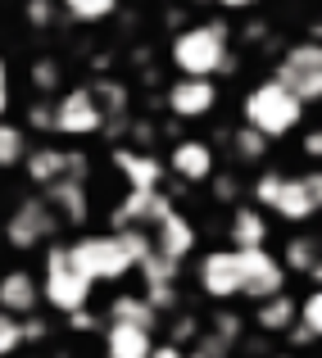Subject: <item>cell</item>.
I'll return each mask as SVG.
<instances>
[{
    "instance_id": "cell-1",
    "label": "cell",
    "mask_w": 322,
    "mask_h": 358,
    "mask_svg": "<svg viewBox=\"0 0 322 358\" xmlns=\"http://www.w3.org/2000/svg\"><path fill=\"white\" fill-rule=\"evenodd\" d=\"M173 64L186 78H209V73L227 69V27L223 23L182 27L173 36Z\"/></svg>"
},
{
    "instance_id": "cell-2",
    "label": "cell",
    "mask_w": 322,
    "mask_h": 358,
    "mask_svg": "<svg viewBox=\"0 0 322 358\" xmlns=\"http://www.w3.org/2000/svg\"><path fill=\"white\" fill-rule=\"evenodd\" d=\"M300 118H304V105L286 87H277V82H263V87H254L245 96V127L259 131L263 141L286 136L290 127H300Z\"/></svg>"
},
{
    "instance_id": "cell-3",
    "label": "cell",
    "mask_w": 322,
    "mask_h": 358,
    "mask_svg": "<svg viewBox=\"0 0 322 358\" xmlns=\"http://www.w3.org/2000/svg\"><path fill=\"white\" fill-rule=\"evenodd\" d=\"M69 259H73V268H78L91 286H96V281H118L122 272L136 268L118 231H113V236H82V241H73Z\"/></svg>"
},
{
    "instance_id": "cell-4",
    "label": "cell",
    "mask_w": 322,
    "mask_h": 358,
    "mask_svg": "<svg viewBox=\"0 0 322 358\" xmlns=\"http://www.w3.org/2000/svg\"><path fill=\"white\" fill-rule=\"evenodd\" d=\"M41 295L50 299L59 313H78V308H87V299H91V281L82 277L78 268H73L69 245H50V254H46V281H41Z\"/></svg>"
},
{
    "instance_id": "cell-5",
    "label": "cell",
    "mask_w": 322,
    "mask_h": 358,
    "mask_svg": "<svg viewBox=\"0 0 322 358\" xmlns=\"http://www.w3.org/2000/svg\"><path fill=\"white\" fill-rule=\"evenodd\" d=\"M272 82H277V87H286L300 105H314V100L322 96V50H318V41L290 45V50L281 55L277 78H272Z\"/></svg>"
},
{
    "instance_id": "cell-6",
    "label": "cell",
    "mask_w": 322,
    "mask_h": 358,
    "mask_svg": "<svg viewBox=\"0 0 322 358\" xmlns=\"http://www.w3.org/2000/svg\"><path fill=\"white\" fill-rule=\"evenodd\" d=\"M59 231V218H55V209L41 200V195H32V200H23L14 209V218L5 222V236L14 250H36V245H46Z\"/></svg>"
},
{
    "instance_id": "cell-7",
    "label": "cell",
    "mask_w": 322,
    "mask_h": 358,
    "mask_svg": "<svg viewBox=\"0 0 322 358\" xmlns=\"http://www.w3.org/2000/svg\"><path fill=\"white\" fill-rule=\"evenodd\" d=\"M318 204H322V177L309 173V177H277L268 209L281 213L286 222H304L318 213Z\"/></svg>"
},
{
    "instance_id": "cell-8",
    "label": "cell",
    "mask_w": 322,
    "mask_h": 358,
    "mask_svg": "<svg viewBox=\"0 0 322 358\" xmlns=\"http://www.w3.org/2000/svg\"><path fill=\"white\" fill-rule=\"evenodd\" d=\"M236 263H241V295L259 299V304L272 299V295H281L286 268H281L268 250H236Z\"/></svg>"
},
{
    "instance_id": "cell-9",
    "label": "cell",
    "mask_w": 322,
    "mask_h": 358,
    "mask_svg": "<svg viewBox=\"0 0 322 358\" xmlns=\"http://www.w3.org/2000/svg\"><path fill=\"white\" fill-rule=\"evenodd\" d=\"M100 122L105 114L96 109L87 87H73L55 100V131H64V136H91V131H100Z\"/></svg>"
},
{
    "instance_id": "cell-10",
    "label": "cell",
    "mask_w": 322,
    "mask_h": 358,
    "mask_svg": "<svg viewBox=\"0 0 322 358\" xmlns=\"http://www.w3.org/2000/svg\"><path fill=\"white\" fill-rule=\"evenodd\" d=\"M150 250L159 254V259L168 263V268H182L186 254L195 250V227L182 218V213H168V218H159L155 227H150Z\"/></svg>"
},
{
    "instance_id": "cell-11",
    "label": "cell",
    "mask_w": 322,
    "mask_h": 358,
    "mask_svg": "<svg viewBox=\"0 0 322 358\" xmlns=\"http://www.w3.org/2000/svg\"><path fill=\"white\" fill-rule=\"evenodd\" d=\"M168 213H173L168 195H159V191H127V200L113 209V227L118 231H150L159 218H168Z\"/></svg>"
},
{
    "instance_id": "cell-12",
    "label": "cell",
    "mask_w": 322,
    "mask_h": 358,
    "mask_svg": "<svg viewBox=\"0 0 322 358\" xmlns=\"http://www.w3.org/2000/svg\"><path fill=\"white\" fill-rule=\"evenodd\" d=\"M200 286H204V295H214V299H236V295H241V263H236V250L204 254Z\"/></svg>"
},
{
    "instance_id": "cell-13",
    "label": "cell",
    "mask_w": 322,
    "mask_h": 358,
    "mask_svg": "<svg viewBox=\"0 0 322 358\" xmlns=\"http://www.w3.org/2000/svg\"><path fill=\"white\" fill-rule=\"evenodd\" d=\"M218 91L209 78H177L173 87H168V114L177 118H204L214 109Z\"/></svg>"
},
{
    "instance_id": "cell-14",
    "label": "cell",
    "mask_w": 322,
    "mask_h": 358,
    "mask_svg": "<svg viewBox=\"0 0 322 358\" xmlns=\"http://www.w3.org/2000/svg\"><path fill=\"white\" fill-rule=\"evenodd\" d=\"M113 164H118V173L127 177L132 191H159V182H164V164H159L150 150H113Z\"/></svg>"
},
{
    "instance_id": "cell-15",
    "label": "cell",
    "mask_w": 322,
    "mask_h": 358,
    "mask_svg": "<svg viewBox=\"0 0 322 358\" xmlns=\"http://www.w3.org/2000/svg\"><path fill=\"white\" fill-rule=\"evenodd\" d=\"M41 200L55 209L59 222H87L91 218V200H87V186L82 182H50Z\"/></svg>"
},
{
    "instance_id": "cell-16",
    "label": "cell",
    "mask_w": 322,
    "mask_h": 358,
    "mask_svg": "<svg viewBox=\"0 0 322 358\" xmlns=\"http://www.w3.org/2000/svg\"><path fill=\"white\" fill-rule=\"evenodd\" d=\"M168 168H173L182 182H209L214 173V150L204 141H177L173 155H168Z\"/></svg>"
},
{
    "instance_id": "cell-17",
    "label": "cell",
    "mask_w": 322,
    "mask_h": 358,
    "mask_svg": "<svg viewBox=\"0 0 322 358\" xmlns=\"http://www.w3.org/2000/svg\"><path fill=\"white\" fill-rule=\"evenodd\" d=\"M36 277L32 272H23V268H14V272H5L0 277V313H9V317H18V313H32L36 308Z\"/></svg>"
},
{
    "instance_id": "cell-18",
    "label": "cell",
    "mask_w": 322,
    "mask_h": 358,
    "mask_svg": "<svg viewBox=\"0 0 322 358\" xmlns=\"http://www.w3.org/2000/svg\"><path fill=\"white\" fill-rule=\"evenodd\" d=\"M268 241V218L259 209H236L232 218V250H263Z\"/></svg>"
},
{
    "instance_id": "cell-19",
    "label": "cell",
    "mask_w": 322,
    "mask_h": 358,
    "mask_svg": "<svg viewBox=\"0 0 322 358\" xmlns=\"http://www.w3.org/2000/svg\"><path fill=\"white\" fill-rule=\"evenodd\" d=\"M254 327H263V331H290L295 327V299L281 290V295H272V299H263L259 308H254Z\"/></svg>"
},
{
    "instance_id": "cell-20",
    "label": "cell",
    "mask_w": 322,
    "mask_h": 358,
    "mask_svg": "<svg viewBox=\"0 0 322 358\" xmlns=\"http://www.w3.org/2000/svg\"><path fill=\"white\" fill-rule=\"evenodd\" d=\"M23 164H27V177H32L36 186H50V182H59V177H64V150L36 145V150H27V155H23Z\"/></svg>"
},
{
    "instance_id": "cell-21",
    "label": "cell",
    "mask_w": 322,
    "mask_h": 358,
    "mask_svg": "<svg viewBox=\"0 0 322 358\" xmlns=\"http://www.w3.org/2000/svg\"><path fill=\"white\" fill-rule=\"evenodd\" d=\"M146 354H150V331L109 322V358H146Z\"/></svg>"
},
{
    "instance_id": "cell-22",
    "label": "cell",
    "mask_w": 322,
    "mask_h": 358,
    "mask_svg": "<svg viewBox=\"0 0 322 358\" xmlns=\"http://www.w3.org/2000/svg\"><path fill=\"white\" fill-rule=\"evenodd\" d=\"M87 91H91V100H96L100 114H109V118H127L132 96H127V87H122L118 78H100L96 87H87Z\"/></svg>"
},
{
    "instance_id": "cell-23",
    "label": "cell",
    "mask_w": 322,
    "mask_h": 358,
    "mask_svg": "<svg viewBox=\"0 0 322 358\" xmlns=\"http://www.w3.org/2000/svg\"><path fill=\"white\" fill-rule=\"evenodd\" d=\"M109 322H122V327H141V331H150L155 327V313H150V304L141 295H118L109 304Z\"/></svg>"
},
{
    "instance_id": "cell-24",
    "label": "cell",
    "mask_w": 322,
    "mask_h": 358,
    "mask_svg": "<svg viewBox=\"0 0 322 358\" xmlns=\"http://www.w3.org/2000/svg\"><path fill=\"white\" fill-rule=\"evenodd\" d=\"M281 268L318 277V241H314V236H290V241H286V263H281Z\"/></svg>"
},
{
    "instance_id": "cell-25",
    "label": "cell",
    "mask_w": 322,
    "mask_h": 358,
    "mask_svg": "<svg viewBox=\"0 0 322 358\" xmlns=\"http://www.w3.org/2000/svg\"><path fill=\"white\" fill-rule=\"evenodd\" d=\"M23 155H27V136H23V127H14V122H0V168L23 164Z\"/></svg>"
},
{
    "instance_id": "cell-26",
    "label": "cell",
    "mask_w": 322,
    "mask_h": 358,
    "mask_svg": "<svg viewBox=\"0 0 322 358\" xmlns=\"http://www.w3.org/2000/svg\"><path fill=\"white\" fill-rule=\"evenodd\" d=\"M64 14L78 18V23H100V18H109L113 9H118V0H59Z\"/></svg>"
},
{
    "instance_id": "cell-27",
    "label": "cell",
    "mask_w": 322,
    "mask_h": 358,
    "mask_svg": "<svg viewBox=\"0 0 322 358\" xmlns=\"http://www.w3.org/2000/svg\"><path fill=\"white\" fill-rule=\"evenodd\" d=\"M318 308H322L318 290H309V299L300 304V331H295V341H300V345L318 341V331H322V317H318Z\"/></svg>"
},
{
    "instance_id": "cell-28",
    "label": "cell",
    "mask_w": 322,
    "mask_h": 358,
    "mask_svg": "<svg viewBox=\"0 0 322 358\" xmlns=\"http://www.w3.org/2000/svg\"><path fill=\"white\" fill-rule=\"evenodd\" d=\"M141 299H146V304H150V313L159 317V313H168V308L177 304V290H173V281H150Z\"/></svg>"
},
{
    "instance_id": "cell-29",
    "label": "cell",
    "mask_w": 322,
    "mask_h": 358,
    "mask_svg": "<svg viewBox=\"0 0 322 358\" xmlns=\"http://www.w3.org/2000/svg\"><path fill=\"white\" fill-rule=\"evenodd\" d=\"M209 336H214L218 345H223V350H232V345L241 341V317H236V313H218V317H214V331H209Z\"/></svg>"
},
{
    "instance_id": "cell-30",
    "label": "cell",
    "mask_w": 322,
    "mask_h": 358,
    "mask_svg": "<svg viewBox=\"0 0 322 358\" xmlns=\"http://www.w3.org/2000/svg\"><path fill=\"white\" fill-rule=\"evenodd\" d=\"M236 155H241V159H263V155H268V141H263L259 131L241 127V131H236Z\"/></svg>"
},
{
    "instance_id": "cell-31",
    "label": "cell",
    "mask_w": 322,
    "mask_h": 358,
    "mask_svg": "<svg viewBox=\"0 0 322 358\" xmlns=\"http://www.w3.org/2000/svg\"><path fill=\"white\" fill-rule=\"evenodd\" d=\"M87 173H91L87 155H82V150H64V177L59 182H82L87 186Z\"/></svg>"
},
{
    "instance_id": "cell-32",
    "label": "cell",
    "mask_w": 322,
    "mask_h": 358,
    "mask_svg": "<svg viewBox=\"0 0 322 358\" xmlns=\"http://www.w3.org/2000/svg\"><path fill=\"white\" fill-rule=\"evenodd\" d=\"M23 345V331H18V317H9V313H0V358H9Z\"/></svg>"
},
{
    "instance_id": "cell-33",
    "label": "cell",
    "mask_w": 322,
    "mask_h": 358,
    "mask_svg": "<svg viewBox=\"0 0 322 358\" xmlns=\"http://www.w3.org/2000/svg\"><path fill=\"white\" fill-rule=\"evenodd\" d=\"M32 87L36 91H55L59 87V64L55 59H36L32 64Z\"/></svg>"
},
{
    "instance_id": "cell-34",
    "label": "cell",
    "mask_w": 322,
    "mask_h": 358,
    "mask_svg": "<svg viewBox=\"0 0 322 358\" xmlns=\"http://www.w3.org/2000/svg\"><path fill=\"white\" fill-rule=\"evenodd\" d=\"M23 14H27V23H32V27H50L55 23V0H27Z\"/></svg>"
},
{
    "instance_id": "cell-35",
    "label": "cell",
    "mask_w": 322,
    "mask_h": 358,
    "mask_svg": "<svg viewBox=\"0 0 322 358\" xmlns=\"http://www.w3.org/2000/svg\"><path fill=\"white\" fill-rule=\"evenodd\" d=\"M27 122H32L36 131H55V105H46V100L32 105V109H27Z\"/></svg>"
},
{
    "instance_id": "cell-36",
    "label": "cell",
    "mask_w": 322,
    "mask_h": 358,
    "mask_svg": "<svg viewBox=\"0 0 322 358\" xmlns=\"http://www.w3.org/2000/svg\"><path fill=\"white\" fill-rule=\"evenodd\" d=\"M214 195H218L223 204H232L236 195H241V182H236V177H218V182H214Z\"/></svg>"
},
{
    "instance_id": "cell-37",
    "label": "cell",
    "mask_w": 322,
    "mask_h": 358,
    "mask_svg": "<svg viewBox=\"0 0 322 358\" xmlns=\"http://www.w3.org/2000/svg\"><path fill=\"white\" fill-rule=\"evenodd\" d=\"M69 327H73V331H91V327H96V317H91L87 308H78V313H69Z\"/></svg>"
},
{
    "instance_id": "cell-38",
    "label": "cell",
    "mask_w": 322,
    "mask_h": 358,
    "mask_svg": "<svg viewBox=\"0 0 322 358\" xmlns=\"http://www.w3.org/2000/svg\"><path fill=\"white\" fill-rule=\"evenodd\" d=\"M18 331H23V341H41L46 322H41V317H32V322H18Z\"/></svg>"
},
{
    "instance_id": "cell-39",
    "label": "cell",
    "mask_w": 322,
    "mask_h": 358,
    "mask_svg": "<svg viewBox=\"0 0 322 358\" xmlns=\"http://www.w3.org/2000/svg\"><path fill=\"white\" fill-rule=\"evenodd\" d=\"M177 341H195V317H182V322L173 327V345Z\"/></svg>"
},
{
    "instance_id": "cell-40",
    "label": "cell",
    "mask_w": 322,
    "mask_h": 358,
    "mask_svg": "<svg viewBox=\"0 0 322 358\" xmlns=\"http://www.w3.org/2000/svg\"><path fill=\"white\" fill-rule=\"evenodd\" d=\"M146 358H186V354H182V345H150Z\"/></svg>"
},
{
    "instance_id": "cell-41",
    "label": "cell",
    "mask_w": 322,
    "mask_h": 358,
    "mask_svg": "<svg viewBox=\"0 0 322 358\" xmlns=\"http://www.w3.org/2000/svg\"><path fill=\"white\" fill-rule=\"evenodd\" d=\"M304 150H309V155H322V136H318V131H309V136H304Z\"/></svg>"
},
{
    "instance_id": "cell-42",
    "label": "cell",
    "mask_w": 322,
    "mask_h": 358,
    "mask_svg": "<svg viewBox=\"0 0 322 358\" xmlns=\"http://www.w3.org/2000/svg\"><path fill=\"white\" fill-rule=\"evenodd\" d=\"M223 9H250V5H259V0H218Z\"/></svg>"
},
{
    "instance_id": "cell-43",
    "label": "cell",
    "mask_w": 322,
    "mask_h": 358,
    "mask_svg": "<svg viewBox=\"0 0 322 358\" xmlns=\"http://www.w3.org/2000/svg\"><path fill=\"white\" fill-rule=\"evenodd\" d=\"M5 109H9V87H0V118H5Z\"/></svg>"
},
{
    "instance_id": "cell-44",
    "label": "cell",
    "mask_w": 322,
    "mask_h": 358,
    "mask_svg": "<svg viewBox=\"0 0 322 358\" xmlns=\"http://www.w3.org/2000/svg\"><path fill=\"white\" fill-rule=\"evenodd\" d=\"M0 87H5V59H0Z\"/></svg>"
},
{
    "instance_id": "cell-45",
    "label": "cell",
    "mask_w": 322,
    "mask_h": 358,
    "mask_svg": "<svg viewBox=\"0 0 322 358\" xmlns=\"http://www.w3.org/2000/svg\"><path fill=\"white\" fill-rule=\"evenodd\" d=\"M277 358H290V354H277Z\"/></svg>"
}]
</instances>
